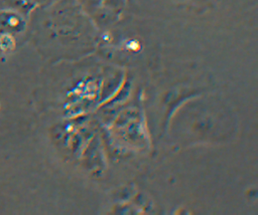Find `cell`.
Wrapping results in <instances>:
<instances>
[{"instance_id":"obj_1","label":"cell","mask_w":258,"mask_h":215,"mask_svg":"<svg viewBox=\"0 0 258 215\" xmlns=\"http://www.w3.org/2000/svg\"><path fill=\"white\" fill-rule=\"evenodd\" d=\"M24 27L21 16L12 10H0V33L19 32Z\"/></svg>"},{"instance_id":"obj_2","label":"cell","mask_w":258,"mask_h":215,"mask_svg":"<svg viewBox=\"0 0 258 215\" xmlns=\"http://www.w3.org/2000/svg\"><path fill=\"white\" fill-rule=\"evenodd\" d=\"M15 46V41L10 33H1L0 34V50L3 52H8L12 50Z\"/></svg>"}]
</instances>
